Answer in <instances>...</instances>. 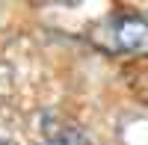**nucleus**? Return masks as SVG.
Here are the masks:
<instances>
[{
  "mask_svg": "<svg viewBox=\"0 0 148 145\" xmlns=\"http://www.w3.org/2000/svg\"><path fill=\"white\" fill-rule=\"evenodd\" d=\"M0 145H15V142H9V139H3V142H0Z\"/></svg>",
  "mask_w": 148,
  "mask_h": 145,
  "instance_id": "obj_4",
  "label": "nucleus"
},
{
  "mask_svg": "<svg viewBox=\"0 0 148 145\" xmlns=\"http://www.w3.org/2000/svg\"><path fill=\"white\" fill-rule=\"evenodd\" d=\"M42 145H83V133L77 127H56L42 139Z\"/></svg>",
  "mask_w": 148,
  "mask_h": 145,
  "instance_id": "obj_2",
  "label": "nucleus"
},
{
  "mask_svg": "<svg viewBox=\"0 0 148 145\" xmlns=\"http://www.w3.org/2000/svg\"><path fill=\"white\" fill-rule=\"evenodd\" d=\"M56 3H62V6H80L83 0H56Z\"/></svg>",
  "mask_w": 148,
  "mask_h": 145,
  "instance_id": "obj_3",
  "label": "nucleus"
},
{
  "mask_svg": "<svg viewBox=\"0 0 148 145\" xmlns=\"http://www.w3.org/2000/svg\"><path fill=\"white\" fill-rule=\"evenodd\" d=\"M116 47L119 51H127V53H142L148 51V21L136 18V15H127V18H119L116 27Z\"/></svg>",
  "mask_w": 148,
  "mask_h": 145,
  "instance_id": "obj_1",
  "label": "nucleus"
}]
</instances>
